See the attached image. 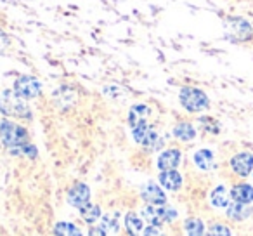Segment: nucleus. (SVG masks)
<instances>
[{
    "label": "nucleus",
    "instance_id": "nucleus-15",
    "mask_svg": "<svg viewBox=\"0 0 253 236\" xmlns=\"http://www.w3.org/2000/svg\"><path fill=\"white\" fill-rule=\"evenodd\" d=\"M210 201L217 208H227L231 203V191H227L225 186H217L210 194Z\"/></svg>",
    "mask_w": 253,
    "mask_h": 236
},
{
    "label": "nucleus",
    "instance_id": "nucleus-16",
    "mask_svg": "<svg viewBox=\"0 0 253 236\" xmlns=\"http://www.w3.org/2000/svg\"><path fill=\"white\" fill-rule=\"evenodd\" d=\"M142 219L149 222V226H162L165 222L163 217V208L162 207H155V205H148V207L142 210Z\"/></svg>",
    "mask_w": 253,
    "mask_h": 236
},
{
    "label": "nucleus",
    "instance_id": "nucleus-10",
    "mask_svg": "<svg viewBox=\"0 0 253 236\" xmlns=\"http://www.w3.org/2000/svg\"><path fill=\"white\" fill-rule=\"evenodd\" d=\"M180 160H182V153L175 148L165 149L158 158V169L162 170H175L179 167Z\"/></svg>",
    "mask_w": 253,
    "mask_h": 236
},
{
    "label": "nucleus",
    "instance_id": "nucleus-31",
    "mask_svg": "<svg viewBox=\"0 0 253 236\" xmlns=\"http://www.w3.org/2000/svg\"><path fill=\"white\" fill-rule=\"evenodd\" d=\"M128 236H135V235H134V233H128Z\"/></svg>",
    "mask_w": 253,
    "mask_h": 236
},
{
    "label": "nucleus",
    "instance_id": "nucleus-30",
    "mask_svg": "<svg viewBox=\"0 0 253 236\" xmlns=\"http://www.w3.org/2000/svg\"><path fill=\"white\" fill-rule=\"evenodd\" d=\"M88 236H106V231L102 228H97V226H90Z\"/></svg>",
    "mask_w": 253,
    "mask_h": 236
},
{
    "label": "nucleus",
    "instance_id": "nucleus-27",
    "mask_svg": "<svg viewBox=\"0 0 253 236\" xmlns=\"http://www.w3.org/2000/svg\"><path fill=\"white\" fill-rule=\"evenodd\" d=\"M21 155H25V156H28V158H37V155H39V151H37V146H33V144H25L21 148Z\"/></svg>",
    "mask_w": 253,
    "mask_h": 236
},
{
    "label": "nucleus",
    "instance_id": "nucleus-8",
    "mask_svg": "<svg viewBox=\"0 0 253 236\" xmlns=\"http://www.w3.org/2000/svg\"><path fill=\"white\" fill-rule=\"evenodd\" d=\"M68 201L77 208H82L84 205H87L90 201V189H88L87 184L77 183L75 186H71L70 191H68Z\"/></svg>",
    "mask_w": 253,
    "mask_h": 236
},
{
    "label": "nucleus",
    "instance_id": "nucleus-18",
    "mask_svg": "<svg viewBox=\"0 0 253 236\" xmlns=\"http://www.w3.org/2000/svg\"><path fill=\"white\" fill-rule=\"evenodd\" d=\"M173 136L180 141L187 142V141H193L196 138V129L189 124V122H180L173 127Z\"/></svg>",
    "mask_w": 253,
    "mask_h": 236
},
{
    "label": "nucleus",
    "instance_id": "nucleus-14",
    "mask_svg": "<svg viewBox=\"0 0 253 236\" xmlns=\"http://www.w3.org/2000/svg\"><path fill=\"white\" fill-rule=\"evenodd\" d=\"M149 113H151V109L148 108L146 104H135L130 108V113H128V124H130V127H137V125L144 124V122H148V116Z\"/></svg>",
    "mask_w": 253,
    "mask_h": 236
},
{
    "label": "nucleus",
    "instance_id": "nucleus-20",
    "mask_svg": "<svg viewBox=\"0 0 253 236\" xmlns=\"http://www.w3.org/2000/svg\"><path fill=\"white\" fill-rule=\"evenodd\" d=\"M54 235L56 236H82V231L73 222H57L54 226Z\"/></svg>",
    "mask_w": 253,
    "mask_h": 236
},
{
    "label": "nucleus",
    "instance_id": "nucleus-21",
    "mask_svg": "<svg viewBox=\"0 0 253 236\" xmlns=\"http://www.w3.org/2000/svg\"><path fill=\"white\" fill-rule=\"evenodd\" d=\"M187 236H205V224L201 219L198 217H189L184 222Z\"/></svg>",
    "mask_w": 253,
    "mask_h": 236
},
{
    "label": "nucleus",
    "instance_id": "nucleus-3",
    "mask_svg": "<svg viewBox=\"0 0 253 236\" xmlns=\"http://www.w3.org/2000/svg\"><path fill=\"white\" fill-rule=\"evenodd\" d=\"M179 101H180V104H182V108H186L189 113H200L210 106L208 95L196 87H182L180 89Z\"/></svg>",
    "mask_w": 253,
    "mask_h": 236
},
{
    "label": "nucleus",
    "instance_id": "nucleus-12",
    "mask_svg": "<svg viewBox=\"0 0 253 236\" xmlns=\"http://www.w3.org/2000/svg\"><path fill=\"white\" fill-rule=\"evenodd\" d=\"M160 184L169 191H179L182 186V176L177 170H163L160 172Z\"/></svg>",
    "mask_w": 253,
    "mask_h": 236
},
{
    "label": "nucleus",
    "instance_id": "nucleus-19",
    "mask_svg": "<svg viewBox=\"0 0 253 236\" xmlns=\"http://www.w3.org/2000/svg\"><path fill=\"white\" fill-rule=\"evenodd\" d=\"M80 215L85 222L94 224L97 219H101V208H99V205H94L88 201L87 205H84V207L80 208Z\"/></svg>",
    "mask_w": 253,
    "mask_h": 236
},
{
    "label": "nucleus",
    "instance_id": "nucleus-11",
    "mask_svg": "<svg viewBox=\"0 0 253 236\" xmlns=\"http://www.w3.org/2000/svg\"><path fill=\"white\" fill-rule=\"evenodd\" d=\"M231 200L236 203H253V186L248 183H239L231 188Z\"/></svg>",
    "mask_w": 253,
    "mask_h": 236
},
{
    "label": "nucleus",
    "instance_id": "nucleus-5",
    "mask_svg": "<svg viewBox=\"0 0 253 236\" xmlns=\"http://www.w3.org/2000/svg\"><path fill=\"white\" fill-rule=\"evenodd\" d=\"M42 92V84L39 78L30 77V75H23L14 82V94L21 97L23 101L28 99H35L37 95Z\"/></svg>",
    "mask_w": 253,
    "mask_h": 236
},
{
    "label": "nucleus",
    "instance_id": "nucleus-2",
    "mask_svg": "<svg viewBox=\"0 0 253 236\" xmlns=\"http://www.w3.org/2000/svg\"><path fill=\"white\" fill-rule=\"evenodd\" d=\"M0 113L14 118H32V111L21 97L14 94V91H4L0 94Z\"/></svg>",
    "mask_w": 253,
    "mask_h": 236
},
{
    "label": "nucleus",
    "instance_id": "nucleus-13",
    "mask_svg": "<svg viewBox=\"0 0 253 236\" xmlns=\"http://www.w3.org/2000/svg\"><path fill=\"white\" fill-rule=\"evenodd\" d=\"M225 214H227V217L232 219V221H245V219H248L250 215L253 214V207L245 205V203H236V201H232V203H229Z\"/></svg>",
    "mask_w": 253,
    "mask_h": 236
},
{
    "label": "nucleus",
    "instance_id": "nucleus-26",
    "mask_svg": "<svg viewBox=\"0 0 253 236\" xmlns=\"http://www.w3.org/2000/svg\"><path fill=\"white\" fill-rule=\"evenodd\" d=\"M162 208H163V217H165V222H172L173 219L177 217V210L175 208H172L170 205H162Z\"/></svg>",
    "mask_w": 253,
    "mask_h": 236
},
{
    "label": "nucleus",
    "instance_id": "nucleus-17",
    "mask_svg": "<svg viewBox=\"0 0 253 236\" xmlns=\"http://www.w3.org/2000/svg\"><path fill=\"white\" fill-rule=\"evenodd\" d=\"M194 163L201 170H211L215 165V156L210 149H200L194 153Z\"/></svg>",
    "mask_w": 253,
    "mask_h": 236
},
{
    "label": "nucleus",
    "instance_id": "nucleus-4",
    "mask_svg": "<svg viewBox=\"0 0 253 236\" xmlns=\"http://www.w3.org/2000/svg\"><path fill=\"white\" fill-rule=\"evenodd\" d=\"M225 35L232 42H246L253 37V28L246 19L229 18L225 21Z\"/></svg>",
    "mask_w": 253,
    "mask_h": 236
},
{
    "label": "nucleus",
    "instance_id": "nucleus-9",
    "mask_svg": "<svg viewBox=\"0 0 253 236\" xmlns=\"http://www.w3.org/2000/svg\"><path fill=\"white\" fill-rule=\"evenodd\" d=\"M142 198H144L146 203L155 205V207H162L167 203V196L162 191V188L155 183H148L142 188Z\"/></svg>",
    "mask_w": 253,
    "mask_h": 236
},
{
    "label": "nucleus",
    "instance_id": "nucleus-23",
    "mask_svg": "<svg viewBox=\"0 0 253 236\" xmlns=\"http://www.w3.org/2000/svg\"><path fill=\"white\" fill-rule=\"evenodd\" d=\"M116 217H118L116 214H106L104 217L101 219V221H102V226H101V228L104 229L106 233H108V231H109V233L118 231V219H116Z\"/></svg>",
    "mask_w": 253,
    "mask_h": 236
},
{
    "label": "nucleus",
    "instance_id": "nucleus-25",
    "mask_svg": "<svg viewBox=\"0 0 253 236\" xmlns=\"http://www.w3.org/2000/svg\"><path fill=\"white\" fill-rule=\"evenodd\" d=\"M208 236H231V228H227L225 224H220V222H215L208 229Z\"/></svg>",
    "mask_w": 253,
    "mask_h": 236
},
{
    "label": "nucleus",
    "instance_id": "nucleus-7",
    "mask_svg": "<svg viewBox=\"0 0 253 236\" xmlns=\"http://www.w3.org/2000/svg\"><path fill=\"white\" fill-rule=\"evenodd\" d=\"M132 134H134L135 142L146 146V148H155L156 142L160 141L158 132H156L155 129L148 124V122H144V124H141V125H137V127L132 129ZM158 144H160V142H158Z\"/></svg>",
    "mask_w": 253,
    "mask_h": 236
},
{
    "label": "nucleus",
    "instance_id": "nucleus-24",
    "mask_svg": "<svg viewBox=\"0 0 253 236\" xmlns=\"http://www.w3.org/2000/svg\"><path fill=\"white\" fill-rule=\"evenodd\" d=\"M200 124H201V127H203V131L210 132V134H218V132H220L218 122L213 120V118H210V116H201Z\"/></svg>",
    "mask_w": 253,
    "mask_h": 236
},
{
    "label": "nucleus",
    "instance_id": "nucleus-6",
    "mask_svg": "<svg viewBox=\"0 0 253 236\" xmlns=\"http://www.w3.org/2000/svg\"><path fill=\"white\" fill-rule=\"evenodd\" d=\"M231 170L239 177H248L253 172V153L241 151L231 158Z\"/></svg>",
    "mask_w": 253,
    "mask_h": 236
},
{
    "label": "nucleus",
    "instance_id": "nucleus-1",
    "mask_svg": "<svg viewBox=\"0 0 253 236\" xmlns=\"http://www.w3.org/2000/svg\"><path fill=\"white\" fill-rule=\"evenodd\" d=\"M0 141L4 142L5 148H9L11 155H19L23 146L28 144V132L25 127L5 118L0 122Z\"/></svg>",
    "mask_w": 253,
    "mask_h": 236
},
{
    "label": "nucleus",
    "instance_id": "nucleus-22",
    "mask_svg": "<svg viewBox=\"0 0 253 236\" xmlns=\"http://www.w3.org/2000/svg\"><path fill=\"white\" fill-rule=\"evenodd\" d=\"M125 228L128 233H139L142 229V217L141 215H137L135 212H128V214L125 215Z\"/></svg>",
    "mask_w": 253,
    "mask_h": 236
},
{
    "label": "nucleus",
    "instance_id": "nucleus-29",
    "mask_svg": "<svg viewBox=\"0 0 253 236\" xmlns=\"http://www.w3.org/2000/svg\"><path fill=\"white\" fill-rule=\"evenodd\" d=\"M144 236H163V233L160 231L156 226H148V228L144 229Z\"/></svg>",
    "mask_w": 253,
    "mask_h": 236
},
{
    "label": "nucleus",
    "instance_id": "nucleus-28",
    "mask_svg": "<svg viewBox=\"0 0 253 236\" xmlns=\"http://www.w3.org/2000/svg\"><path fill=\"white\" fill-rule=\"evenodd\" d=\"M7 47H9V37L5 35L4 30L0 28V54H4Z\"/></svg>",
    "mask_w": 253,
    "mask_h": 236
}]
</instances>
